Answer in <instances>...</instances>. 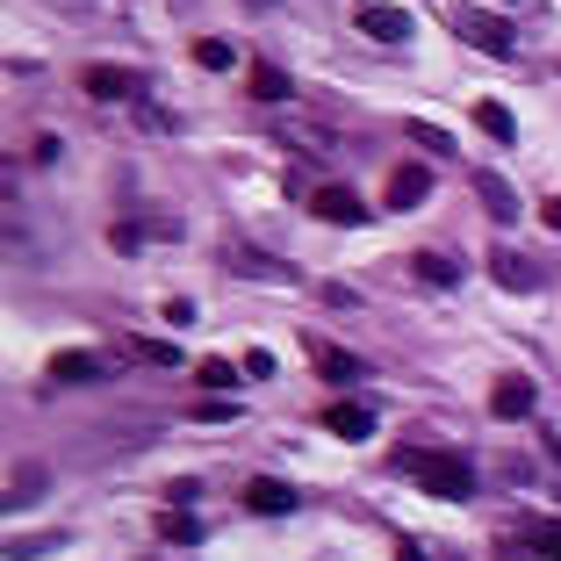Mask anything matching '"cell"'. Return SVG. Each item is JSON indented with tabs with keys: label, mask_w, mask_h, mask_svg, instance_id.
<instances>
[{
	"label": "cell",
	"mask_w": 561,
	"mask_h": 561,
	"mask_svg": "<svg viewBox=\"0 0 561 561\" xmlns=\"http://www.w3.org/2000/svg\"><path fill=\"white\" fill-rule=\"evenodd\" d=\"M425 195H432V173H425V165H397V173H389V209H417Z\"/></svg>",
	"instance_id": "9"
},
{
	"label": "cell",
	"mask_w": 561,
	"mask_h": 561,
	"mask_svg": "<svg viewBox=\"0 0 561 561\" xmlns=\"http://www.w3.org/2000/svg\"><path fill=\"white\" fill-rule=\"evenodd\" d=\"M195 417H202V425H231V417H238V403H202Z\"/></svg>",
	"instance_id": "24"
},
{
	"label": "cell",
	"mask_w": 561,
	"mask_h": 561,
	"mask_svg": "<svg viewBox=\"0 0 561 561\" xmlns=\"http://www.w3.org/2000/svg\"><path fill=\"white\" fill-rule=\"evenodd\" d=\"M195 66H202V72H231V66H238V50H231V44H216V36H202V44H195Z\"/></svg>",
	"instance_id": "18"
},
{
	"label": "cell",
	"mask_w": 561,
	"mask_h": 561,
	"mask_svg": "<svg viewBox=\"0 0 561 561\" xmlns=\"http://www.w3.org/2000/svg\"><path fill=\"white\" fill-rule=\"evenodd\" d=\"M310 353H317V375H324V381H360V375H367V367H360V360H353V353H339V346H324V339H317V346H310Z\"/></svg>",
	"instance_id": "14"
},
{
	"label": "cell",
	"mask_w": 561,
	"mask_h": 561,
	"mask_svg": "<svg viewBox=\"0 0 561 561\" xmlns=\"http://www.w3.org/2000/svg\"><path fill=\"white\" fill-rule=\"evenodd\" d=\"M490 274H496V288H512V296H533V288H540V266L518 260V252H504V245L490 252Z\"/></svg>",
	"instance_id": "5"
},
{
	"label": "cell",
	"mask_w": 561,
	"mask_h": 561,
	"mask_svg": "<svg viewBox=\"0 0 561 561\" xmlns=\"http://www.w3.org/2000/svg\"><path fill=\"white\" fill-rule=\"evenodd\" d=\"M245 512L288 518V512H296V490H288V482H252V490H245Z\"/></svg>",
	"instance_id": "10"
},
{
	"label": "cell",
	"mask_w": 561,
	"mask_h": 561,
	"mask_svg": "<svg viewBox=\"0 0 561 561\" xmlns=\"http://www.w3.org/2000/svg\"><path fill=\"white\" fill-rule=\"evenodd\" d=\"M490 411H496V417H533V381H526V375H496Z\"/></svg>",
	"instance_id": "7"
},
{
	"label": "cell",
	"mask_w": 561,
	"mask_h": 561,
	"mask_svg": "<svg viewBox=\"0 0 561 561\" xmlns=\"http://www.w3.org/2000/svg\"><path fill=\"white\" fill-rule=\"evenodd\" d=\"M360 30L375 44H411V15L403 8H360Z\"/></svg>",
	"instance_id": "8"
},
{
	"label": "cell",
	"mask_w": 561,
	"mask_h": 561,
	"mask_svg": "<svg viewBox=\"0 0 561 561\" xmlns=\"http://www.w3.org/2000/svg\"><path fill=\"white\" fill-rule=\"evenodd\" d=\"M44 375H50V381H101L108 367H101V353H50Z\"/></svg>",
	"instance_id": "12"
},
{
	"label": "cell",
	"mask_w": 561,
	"mask_h": 561,
	"mask_svg": "<svg viewBox=\"0 0 561 561\" xmlns=\"http://www.w3.org/2000/svg\"><path fill=\"white\" fill-rule=\"evenodd\" d=\"M137 353H145V360H159V367L181 360V346H165V339H137Z\"/></svg>",
	"instance_id": "23"
},
{
	"label": "cell",
	"mask_w": 561,
	"mask_h": 561,
	"mask_svg": "<svg viewBox=\"0 0 561 561\" xmlns=\"http://www.w3.org/2000/svg\"><path fill=\"white\" fill-rule=\"evenodd\" d=\"M540 216H547V231H561V195H547V209H540Z\"/></svg>",
	"instance_id": "25"
},
{
	"label": "cell",
	"mask_w": 561,
	"mask_h": 561,
	"mask_svg": "<svg viewBox=\"0 0 561 561\" xmlns=\"http://www.w3.org/2000/svg\"><path fill=\"white\" fill-rule=\"evenodd\" d=\"M252 101H288V72L260 66V72H252Z\"/></svg>",
	"instance_id": "19"
},
{
	"label": "cell",
	"mask_w": 561,
	"mask_h": 561,
	"mask_svg": "<svg viewBox=\"0 0 561 561\" xmlns=\"http://www.w3.org/2000/svg\"><path fill=\"white\" fill-rule=\"evenodd\" d=\"M476 195H482V209H490L496 224H512V216H518V195H512L504 173H476Z\"/></svg>",
	"instance_id": "11"
},
{
	"label": "cell",
	"mask_w": 561,
	"mask_h": 561,
	"mask_svg": "<svg viewBox=\"0 0 561 561\" xmlns=\"http://www.w3.org/2000/svg\"><path fill=\"white\" fill-rule=\"evenodd\" d=\"M403 130H411V145H425V151H446V159H454V137H446L439 123H403Z\"/></svg>",
	"instance_id": "20"
},
{
	"label": "cell",
	"mask_w": 561,
	"mask_h": 561,
	"mask_svg": "<svg viewBox=\"0 0 561 561\" xmlns=\"http://www.w3.org/2000/svg\"><path fill=\"white\" fill-rule=\"evenodd\" d=\"M518 540H526L533 561H561V518H526V533H518Z\"/></svg>",
	"instance_id": "13"
},
{
	"label": "cell",
	"mask_w": 561,
	"mask_h": 561,
	"mask_svg": "<svg viewBox=\"0 0 561 561\" xmlns=\"http://www.w3.org/2000/svg\"><path fill=\"white\" fill-rule=\"evenodd\" d=\"M324 425L339 432V439H375V403H360V397L331 403V411H324Z\"/></svg>",
	"instance_id": "6"
},
{
	"label": "cell",
	"mask_w": 561,
	"mask_h": 561,
	"mask_svg": "<svg viewBox=\"0 0 561 561\" xmlns=\"http://www.w3.org/2000/svg\"><path fill=\"white\" fill-rule=\"evenodd\" d=\"M397 468L411 482H425L432 496H446V504H468V496H476V468H468L461 454H425V446H403Z\"/></svg>",
	"instance_id": "1"
},
{
	"label": "cell",
	"mask_w": 561,
	"mask_h": 561,
	"mask_svg": "<svg viewBox=\"0 0 561 561\" xmlns=\"http://www.w3.org/2000/svg\"><path fill=\"white\" fill-rule=\"evenodd\" d=\"M202 381H209V389H238V367L231 360H202Z\"/></svg>",
	"instance_id": "22"
},
{
	"label": "cell",
	"mask_w": 561,
	"mask_h": 561,
	"mask_svg": "<svg viewBox=\"0 0 561 561\" xmlns=\"http://www.w3.org/2000/svg\"><path fill=\"white\" fill-rule=\"evenodd\" d=\"M80 87H87L94 101H137V94H145V80H137L130 66H87Z\"/></svg>",
	"instance_id": "2"
},
{
	"label": "cell",
	"mask_w": 561,
	"mask_h": 561,
	"mask_svg": "<svg viewBox=\"0 0 561 561\" xmlns=\"http://www.w3.org/2000/svg\"><path fill=\"white\" fill-rule=\"evenodd\" d=\"M461 36L476 50H490V58H512V50H518V36H512V22H504V15H461Z\"/></svg>",
	"instance_id": "3"
},
{
	"label": "cell",
	"mask_w": 561,
	"mask_h": 561,
	"mask_svg": "<svg viewBox=\"0 0 561 561\" xmlns=\"http://www.w3.org/2000/svg\"><path fill=\"white\" fill-rule=\"evenodd\" d=\"M417 280H425V288H454V280H461V266L439 260V252H417Z\"/></svg>",
	"instance_id": "17"
},
{
	"label": "cell",
	"mask_w": 561,
	"mask_h": 561,
	"mask_svg": "<svg viewBox=\"0 0 561 561\" xmlns=\"http://www.w3.org/2000/svg\"><path fill=\"white\" fill-rule=\"evenodd\" d=\"M159 540L195 547V540H202V518H195V512H165V518H159Z\"/></svg>",
	"instance_id": "16"
},
{
	"label": "cell",
	"mask_w": 561,
	"mask_h": 561,
	"mask_svg": "<svg viewBox=\"0 0 561 561\" xmlns=\"http://www.w3.org/2000/svg\"><path fill=\"white\" fill-rule=\"evenodd\" d=\"M50 547H66V533H44V540H8V554H15V561H36V554H50Z\"/></svg>",
	"instance_id": "21"
},
{
	"label": "cell",
	"mask_w": 561,
	"mask_h": 561,
	"mask_svg": "<svg viewBox=\"0 0 561 561\" xmlns=\"http://www.w3.org/2000/svg\"><path fill=\"white\" fill-rule=\"evenodd\" d=\"M476 123L496 137V145H512V137H518V123H512V108H504V101H476Z\"/></svg>",
	"instance_id": "15"
},
{
	"label": "cell",
	"mask_w": 561,
	"mask_h": 561,
	"mask_svg": "<svg viewBox=\"0 0 561 561\" xmlns=\"http://www.w3.org/2000/svg\"><path fill=\"white\" fill-rule=\"evenodd\" d=\"M310 216H324V224H339V231L367 224V209H360V195H353V187H317V195H310Z\"/></svg>",
	"instance_id": "4"
}]
</instances>
